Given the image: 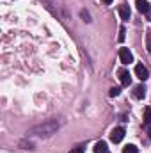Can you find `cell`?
<instances>
[{
    "instance_id": "obj_1",
    "label": "cell",
    "mask_w": 151,
    "mask_h": 153,
    "mask_svg": "<svg viewBox=\"0 0 151 153\" xmlns=\"http://www.w3.org/2000/svg\"><path fill=\"white\" fill-rule=\"evenodd\" d=\"M57 128H59V121H57V119H48V121H44L43 125L34 126V128L30 130V134H32V135H38V137H50V135H53V134L57 132Z\"/></svg>"
},
{
    "instance_id": "obj_2",
    "label": "cell",
    "mask_w": 151,
    "mask_h": 153,
    "mask_svg": "<svg viewBox=\"0 0 151 153\" xmlns=\"http://www.w3.org/2000/svg\"><path fill=\"white\" fill-rule=\"evenodd\" d=\"M119 59H121L123 64H130V62H133V53L128 48H121L119 50Z\"/></svg>"
},
{
    "instance_id": "obj_3",
    "label": "cell",
    "mask_w": 151,
    "mask_h": 153,
    "mask_svg": "<svg viewBox=\"0 0 151 153\" xmlns=\"http://www.w3.org/2000/svg\"><path fill=\"white\" fill-rule=\"evenodd\" d=\"M123 137H124V128L123 126H117V128H114L110 132V141L112 143H121Z\"/></svg>"
},
{
    "instance_id": "obj_4",
    "label": "cell",
    "mask_w": 151,
    "mask_h": 153,
    "mask_svg": "<svg viewBox=\"0 0 151 153\" xmlns=\"http://www.w3.org/2000/svg\"><path fill=\"white\" fill-rule=\"evenodd\" d=\"M135 75H137V78H141V80L144 82V80H148V78H150V71H148V68H146V66L137 64V66H135Z\"/></svg>"
},
{
    "instance_id": "obj_5",
    "label": "cell",
    "mask_w": 151,
    "mask_h": 153,
    "mask_svg": "<svg viewBox=\"0 0 151 153\" xmlns=\"http://www.w3.org/2000/svg\"><path fill=\"white\" fill-rule=\"evenodd\" d=\"M117 76H119L121 85H130V84H132V76H130V73H128L126 70H119V71H117Z\"/></svg>"
},
{
    "instance_id": "obj_6",
    "label": "cell",
    "mask_w": 151,
    "mask_h": 153,
    "mask_svg": "<svg viewBox=\"0 0 151 153\" xmlns=\"http://www.w3.org/2000/svg\"><path fill=\"white\" fill-rule=\"evenodd\" d=\"M119 16H121V20H130V7L126 5V4H123V5H119Z\"/></svg>"
},
{
    "instance_id": "obj_7",
    "label": "cell",
    "mask_w": 151,
    "mask_h": 153,
    "mask_svg": "<svg viewBox=\"0 0 151 153\" xmlns=\"http://www.w3.org/2000/svg\"><path fill=\"white\" fill-rule=\"evenodd\" d=\"M135 5H137V9H139L141 13H144V14L151 9L150 4H148V0H137V2H135Z\"/></svg>"
},
{
    "instance_id": "obj_8",
    "label": "cell",
    "mask_w": 151,
    "mask_h": 153,
    "mask_svg": "<svg viewBox=\"0 0 151 153\" xmlns=\"http://www.w3.org/2000/svg\"><path fill=\"white\" fill-rule=\"evenodd\" d=\"M107 143L105 141H98L96 144H94V153H107Z\"/></svg>"
},
{
    "instance_id": "obj_9",
    "label": "cell",
    "mask_w": 151,
    "mask_h": 153,
    "mask_svg": "<svg viewBox=\"0 0 151 153\" xmlns=\"http://www.w3.org/2000/svg\"><path fill=\"white\" fill-rule=\"evenodd\" d=\"M133 96L139 98V100L144 98V96H146V87H144V85H137V87L133 89Z\"/></svg>"
},
{
    "instance_id": "obj_10",
    "label": "cell",
    "mask_w": 151,
    "mask_h": 153,
    "mask_svg": "<svg viewBox=\"0 0 151 153\" xmlns=\"http://www.w3.org/2000/svg\"><path fill=\"white\" fill-rule=\"evenodd\" d=\"M123 153H139V148L135 144H128V146L123 148Z\"/></svg>"
},
{
    "instance_id": "obj_11",
    "label": "cell",
    "mask_w": 151,
    "mask_h": 153,
    "mask_svg": "<svg viewBox=\"0 0 151 153\" xmlns=\"http://www.w3.org/2000/svg\"><path fill=\"white\" fill-rule=\"evenodd\" d=\"M144 123L151 125V109H150V107H148V109L144 111Z\"/></svg>"
},
{
    "instance_id": "obj_12",
    "label": "cell",
    "mask_w": 151,
    "mask_h": 153,
    "mask_svg": "<svg viewBox=\"0 0 151 153\" xmlns=\"http://www.w3.org/2000/svg\"><path fill=\"white\" fill-rule=\"evenodd\" d=\"M146 46H148V52L151 53V30H148L146 34Z\"/></svg>"
},
{
    "instance_id": "obj_13",
    "label": "cell",
    "mask_w": 151,
    "mask_h": 153,
    "mask_svg": "<svg viewBox=\"0 0 151 153\" xmlns=\"http://www.w3.org/2000/svg\"><path fill=\"white\" fill-rule=\"evenodd\" d=\"M119 93H121V89H119V87H112V89H110V93H109V94H110V96H119Z\"/></svg>"
},
{
    "instance_id": "obj_14",
    "label": "cell",
    "mask_w": 151,
    "mask_h": 153,
    "mask_svg": "<svg viewBox=\"0 0 151 153\" xmlns=\"http://www.w3.org/2000/svg\"><path fill=\"white\" fill-rule=\"evenodd\" d=\"M124 34H126V30H124V27H121V29H119V38H117L121 43L124 41Z\"/></svg>"
},
{
    "instance_id": "obj_15",
    "label": "cell",
    "mask_w": 151,
    "mask_h": 153,
    "mask_svg": "<svg viewBox=\"0 0 151 153\" xmlns=\"http://www.w3.org/2000/svg\"><path fill=\"white\" fill-rule=\"evenodd\" d=\"M70 153H84V146H76V148H71Z\"/></svg>"
},
{
    "instance_id": "obj_16",
    "label": "cell",
    "mask_w": 151,
    "mask_h": 153,
    "mask_svg": "<svg viewBox=\"0 0 151 153\" xmlns=\"http://www.w3.org/2000/svg\"><path fill=\"white\" fill-rule=\"evenodd\" d=\"M80 14H82V18H84L85 22H91V16H89V13H87V11H82Z\"/></svg>"
},
{
    "instance_id": "obj_17",
    "label": "cell",
    "mask_w": 151,
    "mask_h": 153,
    "mask_svg": "<svg viewBox=\"0 0 151 153\" xmlns=\"http://www.w3.org/2000/svg\"><path fill=\"white\" fill-rule=\"evenodd\" d=\"M146 16H148V20H151V9L148 11V13H146Z\"/></svg>"
},
{
    "instance_id": "obj_18",
    "label": "cell",
    "mask_w": 151,
    "mask_h": 153,
    "mask_svg": "<svg viewBox=\"0 0 151 153\" xmlns=\"http://www.w3.org/2000/svg\"><path fill=\"white\" fill-rule=\"evenodd\" d=\"M103 2H105V4H112V0H103Z\"/></svg>"
},
{
    "instance_id": "obj_19",
    "label": "cell",
    "mask_w": 151,
    "mask_h": 153,
    "mask_svg": "<svg viewBox=\"0 0 151 153\" xmlns=\"http://www.w3.org/2000/svg\"><path fill=\"white\" fill-rule=\"evenodd\" d=\"M148 134H150V139H151V126H150V130H148Z\"/></svg>"
},
{
    "instance_id": "obj_20",
    "label": "cell",
    "mask_w": 151,
    "mask_h": 153,
    "mask_svg": "<svg viewBox=\"0 0 151 153\" xmlns=\"http://www.w3.org/2000/svg\"><path fill=\"white\" fill-rule=\"evenodd\" d=\"M107 153H109V152H107Z\"/></svg>"
}]
</instances>
